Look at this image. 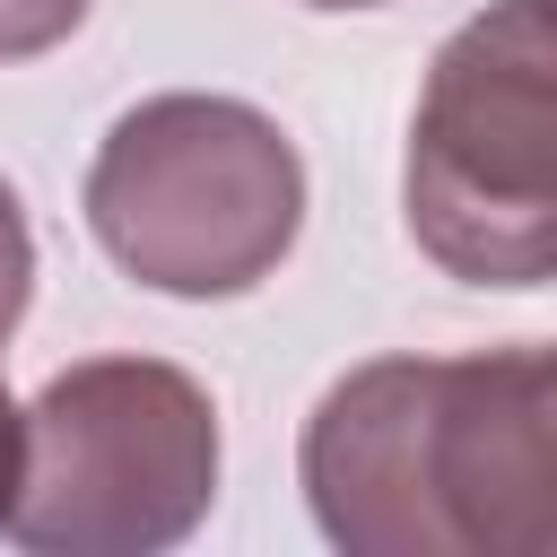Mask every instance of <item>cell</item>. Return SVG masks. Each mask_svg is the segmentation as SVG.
<instances>
[{"label": "cell", "instance_id": "6", "mask_svg": "<svg viewBox=\"0 0 557 557\" xmlns=\"http://www.w3.org/2000/svg\"><path fill=\"white\" fill-rule=\"evenodd\" d=\"M87 26V0H0V61H35Z\"/></svg>", "mask_w": 557, "mask_h": 557}, {"label": "cell", "instance_id": "1", "mask_svg": "<svg viewBox=\"0 0 557 557\" xmlns=\"http://www.w3.org/2000/svg\"><path fill=\"white\" fill-rule=\"evenodd\" d=\"M296 470L322 540L348 557H548L557 366L531 339L374 357L313 400Z\"/></svg>", "mask_w": 557, "mask_h": 557}, {"label": "cell", "instance_id": "3", "mask_svg": "<svg viewBox=\"0 0 557 557\" xmlns=\"http://www.w3.org/2000/svg\"><path fill=\"white\" fill-rule=\"evenodd\" d=\"M409 244L470 287H548L557 270V113L548 9L487 0L426 70L409 113Z\"/></svg>", "mask_w": 557, "mask_h": 557}, {"label": "cell", "instance_id": "5", "mask_svg": "<svg viewBox=\"0 0 557 557\" xmlns=\"http://www.w3.org/2000/svg\"><path fill=\"white\" fill-rule=\"evenodd\" d=\"M26 296H35V226H26V200L0 183V348L26 322Z\"/></svg>", "mask_w": 557, "mask_h": 557}, {"label": "cell", "instance_id": "8", "mask_svg": "<svg viewBox=\"0 0 557 557\" xmlns=\"http://www.w3.org/2000/svg\"><path fill=\"white\" fill-rule=\"evenodd\" d=\"M305 9H383V0H305Z\"/></svg>", "mask_w": 557, "mask_h": 557}, {"label": "cell", "instance_id": "2", "mask_svg": "<svg viewBox=\"0 0 557 557\" xmlns=\"http://www.w3.org/2000/svg\"><path fill=\"white\" fill-rule=\"evenodd\" d=\"M305 226V157L244 96H148L87 165V235L157 296H252Z\"/></svg>", "mask_w": 557, "mask_h": 557}, {"label": "cell", "instance_id": "4", "mask_svg": "<svg viewBox=\"0 0 557 557\" xmlns=\"http://www.w3.org/2000/svg\"><path fill=\"white\" fill-rule=\"evenodd\" d=\"M218 505V400L165 357L61 366L17 409L9 540L44 557H148Z\"/></svg>", "mask_w": 557, "mask_h": 557}, {"label": "cell", "instance_id": "7", "mask_svg": "<svg viewBox=\"0 0 557 557\" xmlns=\"http://www.w3.org/2000/svg\"><path fill=\"white\" fill-rule=\"evenodd\" d=\"M9 496H17V400L0 383V531H9Z\"/></svg>", "mask_w": 557, "mask_h": 557}]
</instances>
